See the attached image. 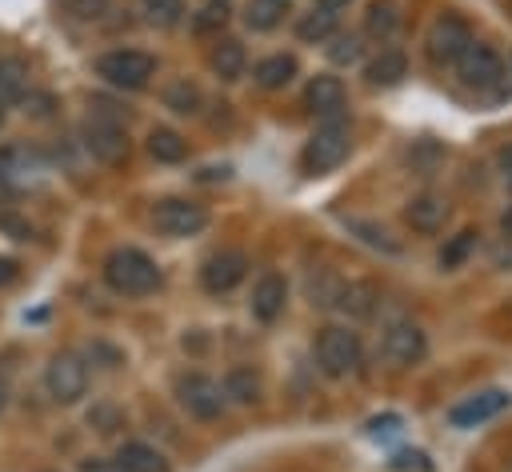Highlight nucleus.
I'll list each match as a JSON object with an SVG mask.
<instances>
[{"instance_id": "nucleus-5", "label": "nucleus", "mask_w": 512, "mask_h": 472, "mask_svg": "<svg viewBox=\"0 0 512 472\" xmlns=\"http://www.w3.org/2000/svg\"><path fill=\"white\" fill-rule=\"evenodd\" d=\"M456 72H460V84L472 88V92H500L504 88V76H508L500 52H492L488 44H476V40L456 60Z\"/></svg>"}, {"instance_id": "nucleus-3", "label": "nucleus", "mask_w": 512, "mask_h": 472, "mask_svg": "<svg viewBox=\"0 0 512 472\" xmlns=\"http://www.w3.org/2000/svg\"><path fill=\"white\" fill-rule=\"evenodd\" d=\"M348 148H352L348 124H344V120H328V124H324V128H316V132H312V140L304 144L300 164H304V172L324 176V172H332V168H340V164H344Z\"/></svg>"}, {"instance_id": "nucleus-25", "label": "nucleus", "mask_w": 512, "mask_h": 472, "mask_svg": "<svg viewBox=\"0 0 512 472\" xmlns=\"http://www.w3.org/2000/svg\"><path fill=\"white\" fill-rule=\"evenodd\" d=\"M224 396H232L236 404H252V400H260V376H256L248 364L232 368V372L224 376Z\"/></svg>"}, {"instance_id": "nucleus-27", "label": "nucleus", "mask_w": 512, "mask_h": 472, "mask_svg": "<svg viewBox=\"0 0 512 472\" xmlns=\"http://www.w3.org/2000/svg\"><path fill=\"white\" fill-rule=\"evenodd\" d=\"M472 248H476V232H472V228L448 236V244L440 248V268H460V264L472 256Z\"/></svg>"}, {"instance_id": "nucleus-16", "label": "nucleus", "mask_w": 512, "mask_h": 472, "mask_svg": "<svg viewBox=\"0 0 512 472\" xmlns=\"http://www.w3.org/2000/svg\"><path fill=\"white\" fill-rule=\"evenodd\" d=\"M404 220L412 224V232L432 236V232H440V228H444V220H448V204H444L440 196H432V192L412 196V200H408V208H404Z\"/></svg>"}, {"instance_id": "nucleus-39", "label": "nucleus", "mask_w": 512, "mask_h": 472, "mask_svg": "<svg viewBox=\"0 0 512 472\" xmlns=\"http://www.w3.org/2000/svg\"><path fill=\"white\" fill-rule=\"evenodd\" d=\"M348 4H352V0H316V8H324V12H332V16H340Z\"/></svg>"}, {"instance_id": "nucleus-13", "label": "nucleus", "mask_w": 512, "mask_h": 472, "mask_svg": "<svg viewBox=\"0 0 512 472\" xmlns=\"http://www.w3.org/2000/svg\"><path fill=\"white\" fill-rule=\"evenodd\" d=\"M244 276H248V256L236 252V248H220V252H212V256L204 260V268H200V284H204V292H212V296L232 292Z\"/></svg>"}, {"instance_id": "nucleus-31", "label": "nucleus", "mask_w": 512, "mask_h": 472, "mask_svg": "<svg viewBox=\"0 0 512 472\" xmlns=\"http://www.w3.org/2000/svg\"><path fill=\"white\" fill-rule=\"evenodd\" d=\"M24 88V64L20 60H0V100L20 96Z\"/></svg>"}, {"instance_id": "nucleus-4", "label": "nucleus", "mask_w": 512, "mask_h": 472, "mask_svg": "<svg viewBox=\"0 0 512 472\" xmlns=\"http://www.w3.org/2000/svg\"><path fill=\"white\" fill-rule=\"evenodd\" d=\"M96 76H104L112 88L136 92L156 76V56H148L140 48H116V52H104L96 60Z\"/></svg>"}, {"instance_id": "nucleus-23", "label": "nucleus", "mask_w": 512, "mask_h": 472, "mask_svg": "<svg viewBox=\"0 0 512 472\" xmlns=\"http://www.w3.org/2000/svg\"><path fill=\"white\" fill-rule=\"evenodd\" d=\"M148 152L160 160V164H180L188 156V140L176 132V128H152L148 132Z\"/></svg>"}, {"instance_id": "nucleus-28", "label": "nucleus", "mask_w": 512, "mask_h": 472, "mask_svg": "<svg viewBox=\"0 0 512 472\" xmlns=\"http://www.w3.org/2000/svg\"><path fill=\"white\" fill-rule=\"evenodd\" d=\"M280 16H284V4H276V0H252V4H248V12H244V20H248L256 32L276 28V24H280Z\"/></svg>"}, {"instance_id": "nucleus-33", "label": "nucleus", "mask_w": 512, "mask_h": 472, "mask_svg": "<svg viewBox=\"0 0 512 472\" xmlns=\"http://www.w3.org/2000/svg\"><path fill=\"white\" fill-rule=\"evenodd\" d=\"M352 228H356V232H364V240H368L372 248L396 252V240H388V232H384V228H376V224H364V220H352Z\"/></svg>"}, {"instance_id": "nucleus-17", "label": "nucleus", "mask_w": 512, "mask_h": 472, "mask_svg": "<svg viewBox=\"0 0 512 472\" xmlns=\"http://www.w3.org/2000/svg\"><path fill=\"white\" fill-rule=\"evenodd\" d=\"M376 304H380V292L368 280H344L336 292V308H344L348 316H372Z\"/></svg>"}, {"instance_id": "nucleus-22", "label": "nucleus", "mask_w": 512, "mask_h": 472, "mask_svg": "<svg viewBox=\"0 0 512 472\" xmlns=\"http://www.w3.org/2000/svg\"><path fill=\"white\" fill-rule=\"evenodd\" d=\"M252 76H256V84L260 88H284L292 76H296V56H284V52H276V56H264L256 68H252Z\"/></svg>"}, {"instance_id": "nucleus-29", "label": "nucleus", "mask_w": 512, "mask_h": 472, "mask_svg": "<svg viewBox=\"0 0 512 472\" xmlns=\"http://www.w3.org/2000/svg\"><path fill=\"white\" fill-rule=\"evenodd\" d=\"M332 44H328V56H332V64H356L360 56H364V44H360V36H328Z\"/></svg>"}, {"instance_id": "nucleus-38", "label": "nucleus", "mask_w": 512, "mask_h": 472, "mask_svg": "<svg viewBox=\"0 0 512 472\" xmlns=\"http://www.w3.org/2000/svg\"><path fill=\"white\" fill-rule=\"evenodd\" d=\"M80 472H124V468H120L116 460H84Z\"/></svg>"}, {"instance_id": "nucleus-42", "label": "nucleus", "mask_w": 512, "mask_h": 472, "mask_svg": "<svg viewBox=\"0 0 512 472\" xmlns=\"http://www.w3.org/2000/svg\"><path fill=\"white\" fill-rule=\"evenodd\" d=\"M4 404H8V388L0 384V412H4Z\"/></svg>"}, {"instance_id": "nucleus-12", "label": "nucleus", "mask_w": 512, "mask_h": 472, "mask_svg": "<svg viewBox=\"0 0 512 472\" xmlns=\"http://www.w3.org/2000/svg\"><path fill=\"white\" fill-rule=\"evenodd\" d=\"M468 44H472V28L460 16H440L428 32V60L432 64H456Z\"/></svg>"}, {"instance_id": "nucleus-34", "label": "nucleus", "mask_w": 512, "mask_h": 472, "mask_svg": "<svg viewBox=\"0 0 512 472\" xmlns=\"http://www.w3.org/2000/svg\"><path fill=\"white\" fill-rule=\"evenodd\" d=\"M148 16L160 20V24H176L180 4H176V0H148Z\"/></svg>"}, {"instance_id": "nucleus-15", "label": "nucleus", "mask_w": 512, "mask_h": 472, "mask_svg": "<svg viewBox=\"0 0 512 472\" xmlns=\"http://www.w3.org/2000/svg\"><path fill=\"white\" fill-rule=\"evenodd\" d=\"M304 108L312 116H324V120H336L344 112V84L336 76H312L308 88H304Z\"/></svg>"}, {"instance_id": "nucleus-21", "label": "nucleus", "mask_w": 512, "mask_h": 472, "mask_svg": "<svg viewBox=\"0 0 512 472\" xmlns=\"http://www.w3.org/2000/svg\"><path fill=\"white\" fill-rule=\"evenodd\" d=\"M396 28H400L396 4H392V0H372L368 12H364V36H372V40H392Z\"/></svg>"}, {"instance_id": "nucleus-18", "label": "nucleus", "mask_w": 512, "mask_h": 472, "mask_svg": "<svg viewBox=\"0 0 512 472\" xmlns=\"http://www.w3.org/2000/svg\"><path fill=\"white\" fill-rule=\"evenodd\" d=\"M116 464H120L124 472H168V460H164L152 444H144V440H128V444L116 452Z\"/></svg>"}, {"instance_id": "nucleus-41", "label": "nucleus", "mask_w": 512, "mask_h": 472, "mask_svg": "<svg viewBox=\"0 0 512 472\" xmlns=\"http://www.w3.org/2000/svg\"><path fill=\"white\" fill-rule=\"evenodd\" d=\"M500 164H504V172H512V148L500 152Z\"/></svg>"}, {"instance_id": "nucleus-30", "label": "nucleus", "mask_w": 512, "mask_h": 472, "mask_svg": "<svg viewBox=\"0 0 512 472\" xmlns=\"http://www.w3.org/2000/svg\"><path fill=\"white\" fill-rule=\"evenodd\" d=\"M56 8L72 20H100L108 12V0H56Z\"/></svg>"}, {"instance_id": "nucleus-10", "label": "nucleus", "mask_w": 512, "mask_h": 472, "mask_svg": "<svg viewBox=\"0 0 512 472\" xmlns=\"http://www.w3.org/2000/svg\"><path fill=\"white\" fill-rule=\"evenodd\" d=\"M424 352H428V336H424V328L412 324V320H396V324H388L384 336H380V356H384L388 364H396V368L416 364Z\"/></svg>"}, {"instance_id": "nucleus-35", "label": "nucleus", "mask_w": 512, "mask_h": 472, "mask_svg": "<svg viewBox=\"0 0 512 472\" xmlns=\"http://www.w3.org/2000/svg\"><path fill=\"white\" fill-rule=\"evenodd\" d=\"M392 468H400V472H408V468L428 472V456H424V452H396V456H392Z\"/></svg>"}, {"instance_id": "nucleus-43", "label": "nucleus", "mask_w": 512, "mask_h": 472, "mask_svg": "<svg viewBox=\"0 0 512 472\" xmlns=\"http://www.w3.org/2000/svg\"><path fill=\"white\" fill-rule=\"evenodd\" d=\"M276 4H284V8H288V4H292V0H276Z\"/></svg>"}, {"instance_id": "nucleus-36", "label": "nucleus", "mask_w": 512, "mask_h": 472, "mask_svg": "<svg viewBox=\"0 0 512 472\" xmlns=\"http://www.w3.org/2000/svg\"><path fill=\"white\" fill-rule=\"evenodd\" d=\"M400 428V416H380V420H372V436H392Z\"/></svg>"}, {"instance_id": "nucleus-19", "label": "nucleus", "mask_w": 512, "mask_h": 472, "mask_svg": "<svg viewBox=\"0 0 512 472\" xmlns=\"http://www.w3.org/2000/svg\"><path fill=\"white\" fill-rule=\"evenodd\" d=\"M208 68L220 76V80H236L244 72V44L240 40H216L212 52H208Z\"/></svg>"}, {"instance_id": "nucleus-14", "label": "nucleus", "mask_w": 512, "mask_h": 472, "mask_svg": "<svg viewBox=\"0 0 512 472\" xmlns=\"http://www.w3.org/2000/svg\"><path fill=\"white\" fill-rule=\"evenodd\" d=\"M284 304H288V280H284L280 272H264V276L252 284V300H248L252 316L264 320V324H272V320L284 312Z\"/></svg>"}, {"instance_id": "nucleus-11", "label": "nucleus", "mask_w": 512, "mask_h": 472, "mask_svg": "<svg viewBox=\"0 0 512 472\" xmlns=\"http://www.w3.org/2000/svg\"><path fill=\"white\" fill-rule=\"evenodd\" d=\"M508 404H512V392H504V388H484V392H472V396H464L460 404H452V408H448V424H452V428H476V424L496 420Z\"/></svg>"}, {"instance_id": "nucleus-40", "label": "nucleus", "mask_w": 512, "mask_h": 472, "mask_svg": "<svg viewBox=\"0 0 512 472\" xmlns=\"http://www.w3.org/2000/svg\"><path fill=\"white\" fill-rule=\"evenodd\" d=\"M500 228H504V236H512V208L504 212V220H500Z\"/></svg>"}, {"instance_id": "nucleus-1", "label": "nucleus", "mask_w": 512, "mask_h": 472, "mask_svg": "<svg viewBox=\"0 0 512 472\" xmlns=\"http://www.w3.org/2000/svg\"><path fill=\"white\" fill-rule=\"evenodd\" d=\"M104 284L120 296H148L160 284V268L140 248H116L104 260Z\"/></svg>"}, {"instance_id": "nucleus-8", "label": "nucleus", "mask_w": 512, "mask_h": 472, "mask_svg": "<svg viewBox=\"0 0 512 472\" xmlns=\"http://www.w3.org/2000/svg\"><path fill=\"white\" fill-rule=\"evenodd\" d=\"M84 148L100 160V164H120L128 160V132L116 116H88L84 120Z\"/></svg>"}, {"instance_id": "nucleus-37", "label": "nucleus", "mask_w": 512, "mask_h": 472, "mask_svg": "<svg viewBox=\"0 0 512 472\" xmlns=\"http://www.w3.org/2000/svg\"><path fill=\"white\" fill-rule=\"evenodd\" d=\"M20 276V264L12 256H0V284H12Z\"/></svg>"}, {"instance_id": "nucleus-32", "label": "nucleus", "mask_w": 512, "mask_h": 472, "mask_svg": "<svg viewBox=\"0 0 512 472\" xmlns=\"http://www.w3.org/2000/svg\"><path fill=\"white\" fill-rule=\"evenodd\" d=\"M228 20V0H208L200 12H196V32H208V28H216V24H224Z\"/></svg>"}, {"instance_id": "nucleus-6", "label": "nucleus", "mask_w": 512, "mask_h": 472, "mask_svg": "<svg viewBox=\"0 0 512 472\" xmlns=\"http://www.w3.org/2000/svg\"><path fill=\"white\" fill-rule=\"evenodd\" d=\"M44 388L56 404H76L88 388V364L76 352H56L44 368Z\"/></svg>"}, {"instance_id": "nucleus-9", "label": "nucleus", "mask_w": 512, "mask_h": 472, "mask_svg": "<svg viewBox=\"0 0 512 472\" xmlns=\"http://www.w3.org/2000/svg\"><path fill=\"white\" fill-rule=\"evenodd\" d=\"M152 224H156L164 236H196V232H204L208 212H204V204H196V200L168 196V200H156Z\"/></svg>"}, {"instance_id": "nucleus-7", "label": "nucleus", "mask_w": 512, "mask_h": 472, "mask_svg": "<svg viewBox=\"0 0 512 472\" xmlns=\"http://www.w3.org/2000/svg\"><path fill=\"white\" fill-rule=\"evenodd\" d=\"M176 400H180L184 412L196 416V420H216V416L224 412V388H220L212 376H204V372H184V376H176Z\"/></svg>"}, {"instance_id": "nucleus-26", "label": "nucleus", "mask_w": 512, "mask_h": 472, "mask_svg": "<svg viewBox=\"0 0 512 472\" xmlns=\"http://www.w3.org/2000/svg\"><path fill=\"white\" fill-rule=\"evenodd\" d=\"M164 104L172 108V112H200V88L188 80V76H180V80H172L168 88H164Z\"/></svg>"}, {"instance_id": "nucleus-20", "label": "nucleus", "mask_w": 512, "mask_h": 472, "mask_svg": "<svg viewBox=\"0 0 512 472\" xmlns=\"http://www.w3.org/2000/svg\"><path fill=\"white\" fill-rule=\"evenodd\" d=\"M364 76H368L372 84H380V88H388V84H400V80L408 76V60H404V52H396V48H384L380 56H372V60H368Z\"/></svg>"}, {"instance_id": "nucleus-2", "label": "nucleus", "mask_w": 512, "mask_h": 472, "mask_svg": "<svg viewBox=\"0 0 512 472\" xmlns=\"http://www.w3.org/2000/svg\"><path fill=\"white\" fill-rule=\"evenodd\" d=\"M364 356V344H360V332H352L348 324H328L320 336H316V368L332 380L356 372Z\"/></svg>"}, {"instance_id": "nucleus-24", "label": "nucleus", "mask_w": 512, "mask_h": 472, "mask_svg": "<svg viewBox=\"0 0 512 472\" xmlns=\"http://www.w3.org/2000/svg\"><path fill=\"white\" fill-rule=\"evenodd\" d=\"M296 36H300L304 44H324L328 36H336V16L312 4V12H304V16H300V24H296Z\"/></svg>"}]
</instances>
